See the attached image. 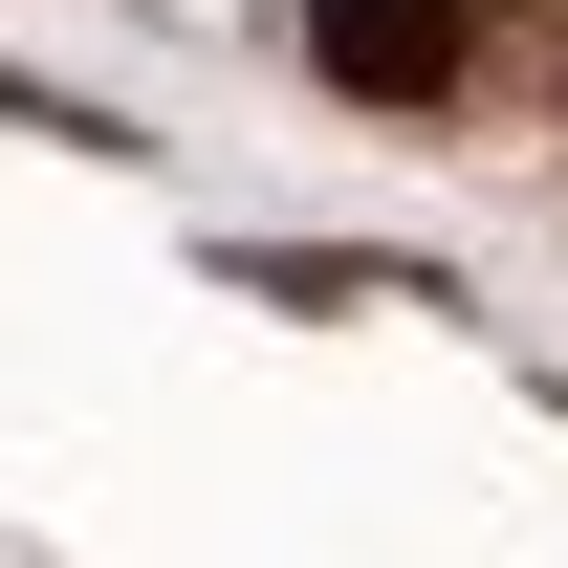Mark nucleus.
<instances>
[{
	"mask_svg": "<svg viewBox=\"0 0 568 568\" xmlns=\"http://www.w3.org/2000/svg\"><path fill=\"white\" fill-rule=\"evenodd\" d=\"M306 67L351 88V110H437V88L481 67V0H306Z\"/></svg>",
	"mask_w": 568,
	"mask_h": 568,
	"instance_id": "f257e3e1",
	"label": "nucleus"
}]
</instances>
